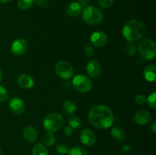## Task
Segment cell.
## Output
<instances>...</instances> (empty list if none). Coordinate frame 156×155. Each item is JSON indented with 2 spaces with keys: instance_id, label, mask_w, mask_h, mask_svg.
<instances>
[{
  "instance_id": "1",
  "label": "cell",
  "mask_w": 156,
  "mask_h": 155,
  "mask_svg": "<svg viewBox=\"0 0 156 155\" xmlns=\"http://www.w3.org/2000/svg\"><path fill=\"white\" fill-rule=\"evenodd\" d=\"M88 118L91 126L100 129L111 127L114 121V114L111 109L105 105L93 106L88 112Z\"/></svg>"
},
{
  "instance_id": "2",
  "label": "cell",
  "mask_w": 156,
  "mask_h": 155,
  "mask_svg": "<svg viewBox=\"0 0 156 155\" xmlns=\"http://www.w3.org/2000/svg\"><path fill=\"white\" fill-rule=\"evenodd\" d=\"M146 32V26L138 20H131L126 22L122 30L123 37L128 42H133L143 39Z\"/></svg>"
},
{
  "instance_id": "3",
  "label": "cell",
  "mask_w": 156,
  "mask_h": 155,
  "mask_svg": "<svg viewBox=\"0 0 156 155\" xmlns=\"http://www.w3.org/2000/svg\"><path fill=\"white\" fill-rule=\"evenodd\" d=\"M138 50L142 57L146 60H152L156 56V44L152 40L149 38L140 40Z\"/></svg>"
},
{
  "instance_id": "4",
  "label": "cell",
  "mask_w": 156,
  "mask_h": 155,
  "mask_svg": "<svg viewBox=\"0 0 156 155\" xmlns=\"http://www.w3.org/2000/svg\"><path fill=\"white\" fill-rule=\"evenodd\" d=\"M84 21L91 25H98L101 24L104 19L101 11L94 6H87L85 8L82 15Z\"/></svg>"
},
{
  "instance_id": "5",
  "label": "cell",
  "mask_w": 156,
  "mask_h": 155,
  "mask_svg": "<svg viewBox=\"0 0 156 155\" xmlns=\"http://www.w3.org/2000/svg\"><path fill=\"white\" fill-rule=\"evenodd\" d=\"M63 125V117L59 112H52L44 118V127L47 132H55Z\"/></svg>"
},
{
  "instance_id": "6",
  "label": "cell",
  "mask_w": 156,
  "mask_h": 155,
  "mask_svg": "<svg viewBox=\"0 0 156 155\" xmlns=\"http://www.w3.org/2000/svg\"><path fill=\"white\" fill-rule=\"evenodd\" d=\"M73 86L79 92L87 93L92 88V81L84 74H77L73 79Z\"/></svg>"
},
{
  "instance_id": "7",
  "label": "cell",
  "mask_w": 156,
  "mask_h": 155,
  "mask_svg": "<svg viewBox=\"0 0 156 155\" xmlns=\"http://www.w3.org/2000/svg\"><path fill=\"white\" fill-rule=\"evenodd\" d=\"M55 71L59 78L65 80L70 79L73 75V68L71 64L65 61H59L56 64Z\"/></svg>"
},
{
  "instance_id": "8",
  "label": "cell",
  "mask_w": 156,
  "mask_h": 155,
  "mask_svg": "<svg viewBox=\"0 0 156 155\" xmlns=\"http://www.w3.org/2000/svg\"><path fill=\"white\" fill-rule=\"evenodd\" d=\"M27 47H28V45H27V41L22 38H18L12 42L10 50L11 53L14 56H18L24 54L27 50Z\"/></svg>"
},
{
  "instance_id": "9",
  "label": "cell",
  "mask_w": 156,
  "mask_h": 155,
  "mask_svg": "<svg viewBox=\"0 0 156 155\" xmlns=\"http://www.w3.org/2000/svg\"><path fill=\"white\" fill-rule=\"evenodd\" d=\"M87 74L92 78H98L101 74V67L98 61L96 59H91L86 65Z\"/></svg>"
},
{
  "instance_id": "10",
  "label": "cell",
  "mask_w": 156,
  "mask_h": 155,
  "mask_svg": "<svg viewBox=\"0 0 156 155\" xmlns=\"http://www.w3.org/2000/svg\"><path fill=\"white\" fill-rule=\"evenodd\" d=\"M9 107L12 112L17 115L23 113L25 110V104L22 99L19 97H13L9 103Z\"/></svg>"
},
{
  "instance_id": "11",
  "label": "cell",
  "mask_w": 156,
  "mask_h": 155,
  "mask_svg": "<svg viewBox=\"0 0 156 155\" xmlns=\"http://www.w3.org/2000/svg\"><path fill=\"white\" fill-rule=\"evenodd\" d=\"M81 142L86 146H92L96 142V136L94 132L88 129H84L79 135Z\"/></svg>"
},
{
  "instance_id": "12",
  "label": "cell",
  "mask_w": 156,
  "mask_h": 155,
  "mask_svg": "<svg viewBox=\"0 0 156 155\" xmlns=\"http://www.w3.org/2000/svg\"><path fill=\"white\" fill-rule=\"evenodd\" d=\"M90 40L94 46L101 47L108 42V36L102 31H95L91 35Z\"/></svg>"
},
{
  "instance_id": "13",
  "label": "cell",
  "mask_w": 156,
  "mask_h": 155,
  "mask_svg": "<svg viewBox=\"0 0 156 155\" xmlns=\"http://www.w3.org/2000/svg\"><path fill=\"white\" fill-rule=\"evenodd\" d=\"M152 115L150 112L147 110H140L134 115V120L136 123L140 126L147 125L152 121Z\"/></svg>"
},
{
  "instance_id": "14",
  "label": "cell",
  "mask_w": 156,
  "mask_h": 155,
  "mask_svg": "<svg viewBox=\"0 0 156 155\" xmlns=\"http://www.w3.org/2000/svg\"><path fill=\"white\" fill-rule=\"evenodd\" d=\"M23 137L30 143H34L37 139V132L32 126H27L23 131Z\"/></svg>"
},
{
  "instance_id": "15",
  "label": "cell",
  "mask_w": 156,
  "mask_h": 155,
  "mask_svg": "<svg viewBox=\"0 0 156 155\" xmlns=\"http://www.w3.org/2000/svg\"><path fill=\"white\" fill-rule=\"evenodd\" d=\"M82 6L78 2L70 3L66 8V13L69 17H77L82 13Z\"/></svg>"
},
{
  "instance_id": "16",
  "label": "cell",
  "mask_w": 156,
  "mask_h": 155,
  "mask_svg": "<svg viewBox=\"0 0 156 155\" xmlns=\"http://www.w3.org/2000/svg\"><path fill=\"white\" fill-rule=\"evenodd\" d=\"M18 84L24 89H30L34 84L33 78L27 74H21L18 78Z\"/></svg>"
},
{
  "instance_id": "17",
  "label": "cell",
  "mask_w": 156,
  "mask_h": 155,
  "mask_svg": "<svg viewBox=\"0 0 156 155\" xmlns=\"http://www.w3.org/2000/svg\"><path fill=\"white\" fill-rule=\"evenodd\" d=\"M143 76L147 81L153 82L156 80V67L155 65H148L143 70Z\"/></svg>"
},
{
  "instance_id": "18",
  "label": "cell",
  "mask_w": 156,
  "mask_h": 155,
  "mask_svg": "<svg viewBox=\"0 0 156 155\" xmlns=\"http://www.w3.org/2000/svg\"><path fill=\"white\" fill-rule=\"evenodd\" d=\"M111 136L114 138L117 141L121 142V141H124L126 138V134H125L124 131L120 127H113L111 129Z\"/></svg>"
},
{
  "instance_id": "19",
  "label": "cell",
  "mask_w": 156,
  "mask_h": 155,
  "mask_svg": "<svg viewBox=\"0 0 156 155\" xmlns=\"http://www.w3.org/2000/svg\"><path fill=\"white\" fill-rule=\"evenodd\" d=\"M62 109L66 115H72L76 112V105L73 100H68L64 102L62 105Z\"/></svg>"
},
{
  "instance_id": "20",
  "label": "cell",
  "mask_w": 156,
  "mask_h": 155,
  "mask_svg": "<svg viewBox=\"0 0 156 155\" xmlns=\"http://www.w3.org/2000/svg\"><path fill=\"white\" fill-rule=\"evenodd\" d=\"M32 155H48V150L46 146L43 144H35L32 148Z\"/></svg>"
},
{
  "instance_id": "21",
  "label": "cell",
  "mask_w": 156,
  "mask_h": 155,
  "mask_svg": "<svg viewBox=\"0 0 156 155\" xmlns=\"http://www.w3.org/2000/svg\"><path fill=\"white\" fill-rule=\"evenodd\" d=\"M56 142V137L53 135V132H48L45 134L44 137V143L45 146L51 147Z\"/></svg>"
},
{
  "instance_id": "22",
  "label": "cell",
  "mask_w": 156,
  "mask_h": 155,
  "mask_svg": "<svg viewBox=\"0 0 156 155\" xmlns=\"http://www.w3.org/2000/svg\"><path fill=\"white\" fill-rule=\"evenodd\" d=\"M68 155H88V151L84 147H73L69 150Z\"/></svg>"
},
{
  "instance_id": "23",
  "label": "cell",
  "mask_w": 156,
  "mask_h": 155,
  "mask_svg": "<svg viewBox=\"0 0 156 155\" xmlns=\"http://www.w3.org/2000/svg\"><path fill=\"white\" fill-rule=\"evenodd\" d=\"M125 53L128 56H133L136 54V48L135 44L133 42H128L125 45L124 47Z\"/></svg>"
},
{
  "instance_id": "24",
  "label": "cell",
  "mask_w": 156,
  "mask_h": 155,
  "mask_svg": "<svg viewBox=\"0 0 156 155\" xmlns=\"http://www.w3.org/2000/svg\"><path fill=\"white\" fill-rule=\"evenodd\" d=\"M35 0H18V6L22 10H27L34 3Z\"/></svg>"
},
{
  "instance_id": "25",
  "label": "cell",
  "mask_w": 156,
  "mask_h": 155,
  "mask_svg": "<svg viewBox=\"0 0 156 155\" xmlns=\"http://www.w3.org/2000/svg\"><path fill=\"white\" fill-rule=\"evenodd\" d=\"M69 124L71 128L73 129H79L82 126V121L79 117L78 116H73L69 119Z\"/></svg>"
},
{
  "instance_id": "26",
  "label": "cell",
  "mask_w": 156,
  "mask_h": 155,
  "mask_svg": "<svg viewBox=\"0 0 156 155\" xmlns=\"http://www.w3.org/2000/svg\"><path fill=\"white\" fill-rule=\"evenodd\" d=\"M146 101L148 102V104L152 109H155L156 108V93L153 92L149 96Z\"/></svg>"
},
{
  "instance_id": "27",
  "label": "cell",
  "mask_w": 156,
  "mask_h": 155,
  "mask_svg": "<svg viewBox=\"0 0 156 155\" xmlns=\"http://www.w3.org/2000/svg\"><path fill=\"white\" fill-rule=\"evenodd\" d=\"M84 51L85 53L89 57H93L95 55V50L94 48V46H91L90 44H86L84 47Z\"/></svg>"
},
{
  "instance_id": "28",
  "label": "cell",
  "mask_w": 156,
  "mask_h": 155,
  "mask_svg": "<svg viewBox=\"0 0 156 155\" xmlns=\"http://www.w3.org/2000/svg\"><path fill=\"white\" fill-rule=\"evenodd\" d=\"M114 0H98L99 5L103 9H109L114 4Z\"/></svg>"
},
{
  "instance_id": "29",
  "label": "cell",
  "mask_w": 156,
  "mask_h": 155,
  "mask_svg": "<svg viewBox=\"0 0 156 155\" xmlns=\"http://www.w3.org/2000/svg\"><path fill=\"white\" fill-rule=\"evenodd\" d=\"M56 152L61 155L66 154V153H68V151H69L68 147H67V146L64 144H58L56 147Z\"/></svg>"
},
{
  "instance_id": "30",
  "label": "cell",
  "mask_w": 156,
  "mask_h": 155,
  "mask_svg": "<svg viewBox=\"0 0 156 155\" xmlns=\"http://www.w3.org/2000/svg\"><path fill=\"white\" fill-rule=\"evenodd\" d=\"M9 98V93L4 87L0 85V102H4Z\"/></svg>"
},
{
  "instance_id": "31",
  "label": "cell",
  "mask_w": 156,
  "mask_h": 155,
  "mask_svg": "<svg viewBox=\"0 0 156 155\" xmlns=\"http://www.w3.org/2000/svg\"><path fill=\"white\" fill-rule=\"evenodd\" d=\"M146 100H147V99H146V97H145V95H143V94H139V95H137L135 98L136 103L137 104L140 105L144 104L146 102Z\"/></svg>"
},
{
  "instance_id": "32",
  "label": "cell",
  "mask_w": 156,
  "mask_h": 155,
  "mask_svg": "<svg viewBox=\"0 0 156 155\" xmlns=\"http://www.w3.org/2000/svg\"><path fill=\"white\" fill-rule=\"evenodd\" d=\"M34 2L39 8H46L48 5V1L47 0H35Z\"/></svg>"
},
{
  "instance_id": "33",
  "label": "cell",
  "mask_w": 156,
  "mask_h": 155,
  "mask_svg": "<svg viewBox=\"0 0 156 155\" xmlns=\"http://www.w3.org/2000/svg\"><path fill=\"white\" fill-rule=\"evenodd\" d=\"M64 133H65V135L67 137L71 136L72 134H73V129H72V128L70 126H66L65 128V129H64Z\"/></svg>"
},
{
  "instance_id": "34",
  "label": "cell",
  "mask_w": 156,
  "mask_h": 155,
  "mask_svg": "<svg viewBox=\"0 0 156 155\" xmlns=\"http://www.w3.org/2000/svg\"><path fill=\"white\" fill-rule=\"evenodd\" d=\"M130 149H131L130 146L128 145V144H126V145H124L123 147H122L120 151H121L123 153H127L130 150Z\"/></svg>"
},
{
  "instance_id": "35",
  "label": "cell",
  "mask_w": 156,
  "mask_h": 155,
  "mask_svg": "<svg viewBox=\"0 0 156 155\" xmlns=\"http://www.w3.org/2000/svg\"><path fill=\"white\" fill-rule=\"evenodd\" d=\"M79 3L82 6H87L89 3V0H79Z\"/></svg>"
},
{
  "instance_id": "36",
  "label": "cell",
  "mask_w": 156,
  "mask_h": 155,
  "mask_svg": "<svg viewBox=\"0 0 156 155\" xmlns=\"http://www.w3.org/2000/svg\"><path fill=\"white\" fill-rule=\"evenodd\" d=\"M151 129H152V132L155 134L156 132V123L155 122H154L153 124L152 125V128H151Z\"/></svg>"
},
{
  "instance_id": "37",
  "label": "cell",
  "mask_w": 156,
  "mask_h": 155,
  "mask_svg": "<svg viewBox=\"0 0 156 155\" xmlns=\"http://www.w3.org/2000/svg\"><path fill=\"white\" fill-rule=\"evenodd\" d=\"M11 0H0V3H8Z\"/></svg>"
},
{
  "instance_id": "38",
  "label": "cell",
  "mask_w": 156,
  "mask_h": 155,
  "mask_svg": "<svg viewBox=\"0 0 156 155\" xmlns=\"http://www.w3.org/2000/svg\"><path fill=\"white\" fill-rule=\"evenodd\" d=\"M2 71L1 68H0V81H2Z\"/></svg>"
},
{
  "instance_id": "39",
  "label": "cell",
  "mask_w": 156,
  "mask_h": 155,
  "mask_svg": "<svg viewBox=\"0 0 156 155\" xmlns=\"http://www.w3.org/2000/svg\"><path fill=\"white\" fill-rule=\"evenodd\" d=\"M0 155H2V150H1V148H0Z\"/></svg>"
},
{
  "instance_id": "40",
  "label": "cell",
  "mask_w": 156,
  "mask_h": 155,
  "mask_svg": "<svg viewBox=\"0 0 156 155\" xmlns=\"http://www.w3.org/2000/svg\"><path fill=\"white\" fill-rule=\"evenodd\" d=\"M0 41H1V39H0Z\"/></svg>"
}]
</instances>
